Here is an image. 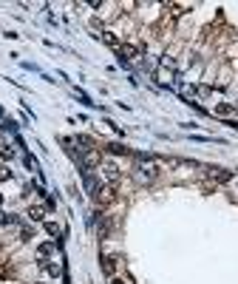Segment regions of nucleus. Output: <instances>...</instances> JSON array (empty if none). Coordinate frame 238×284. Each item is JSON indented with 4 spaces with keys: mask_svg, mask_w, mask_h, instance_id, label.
<instances>
[{
    "mask_svg": "<svg viewBox=\"0 0 238 284\" xmlns=\"http://www.w3.org/2000/svg\"><path fill=\"white\" fill-rule=\"evenodd\" d=\"M156 179H159V168L153 162L139 159V162L133 165V182H139V185H153Z\"/></svg>",
    "mask_w": 238,
    "mask_h": 284,
    "instance_id": "nucleus-1",
    "label": "nucleus"
},
{
    "mask_svg": "<svg viewBox=\"0 0 238 284\" xmlns=\"http://www.w3.org/2000/svg\"><path fill=\"white\" fill-rule=\"evenodd\" d=\"M99 171H102V176L108 179V185H119V179H122V168H119L114 159H102Z\"/></svg>",
    "mask_w": 238,
    "mask_h": 284,
    "instance_id": "nucleus-2",
    "label": "nucleus"
},
{
    "mask_svg": "<svg viewBox=\"0 0 238 284\" xmlns=\"http://www.w3.org/2000/svg\"><path fill=\"white\" fill-rule=\"evenodd\" d=\"M94 199H96V205L108 207V205L117 199V188H114V185H99V188L94 190Z\"/></svg>",
    "mask_w": 238,
    "mask_h": 284,
    "instance_id": "nucleus-3",
    "label": "nucleus"
},
{
    "mask_svg": "<svg viewBox=\"0 0 238 284\" xmlns=\"http://www.w3.org/2000/svg\"><path fill=\"white\" fill-rule=\"evenodd\" d=\"M102 270L108 273V279H114V276H119L125 270V261L119 256H102Z\"/></svg>",
    "mask_w": 238,
    "mask_h": 284,
    "instance_id": "nucleus-4",
    "label": "nucleus"
},
{
    "mask_svg": "<svg viewBox=\"0 0 238 284\" xmlns=\"http://www.w3.org/2000/svg\"><path fill=\"white\" fill-rule=\"evenodd\" d=\"M82 162L88 165V168H99V165H102V151H99V148H88L85 154H82Z\"/></svg>",
    "mask_w": 238,
    "mask_h": 284,
    "instance_id": "nucleus-5",
    "label": "nucleus"
},
{
    "mask_svg": "<svg viewBox=\"0 0 238 284\" xmlns=\"http://www.w3.org/2000/svg\"><path fill=\"white\" fill-rule=\"evenodd\" d=\"M102 40H105L111 49H122V40L117 37V31H102Z\"/></svg>",
    "mask_w": 238,
    "mask_h": 284,
    "instance_id": "nucleus-6",
    "label": "nucleus"
},
{
    "mask_svg": "<svg viewBox=\"0 0 238 284\" xmlns=\"http://www.w3.org/2000/svg\"><path fill=\"white\" fill-rule=\"evenodd\" d=\"M28 216L34 219V222H40V219L46 216V207H40V205H34V207H28Z\"/></svg>",
    "mask_w": 238,
    "mask_h": 284,
    "instance_id": "nucleus-7",
    "label": "nucleus"
},
{
    "mask_svg": "<svg viewBox=\"0 0 238 284\" xmlns=\"http://www.w3.org/2000/svg\"><path fill=\"white\" fill-rule=\"evenodd\" d=\"M105 151H108V154H125V145H119V142H108Z\"/></svg>",
    "mask_w": 238,
    "mask_h": 284,
    "instance_id": "nucleus-8",
    "label": "nucleus"
},
{
    "mask_svg": "<svg viewBox=\"0 0 238 284\" xmlns=\"http://www.w3.org/2000/svg\"><path fill=\"white\" fill-rule=\"evenodd\" d=\"M215 114H218V117H230L233 108H230V105H215Z\"/></svg>",
    "mask_w": 238,
    "mask_h": 284,
    "instance_id": "nucleus-9",
    "label": "nucleus"
},
{
    "mask_svg": "<svg viewBox=\"0 0 238 284\" xmlns=\"http://www.w3.org/2000/svg\"><path fill=\"white\" fill-rule=\"evenodd\" d=\"M46 230H48V233H51V236H57V233H60V228H57V225H51V222H48V225H46Z\"/></svg>",
    "mask_w": 238,
    "mask_h": 284,
    "instance_id": "nucleus-10",
    "label": "nucleus"
},
{
    "mask_svg": "<svg viewBox=\"0 0 238 284\" xmlns=\"http://www.w3.org/2000/svg\"><path fill=\"white\" fill-rule=\"evenodd\" d=\"M37 284H40V282H37Z\"/></svg>",
    "mask_w": 238,
    "mask_h": 284,
    "instance_id": "nucleus-11",
    "label": "nucleus"
}]
</instances>
